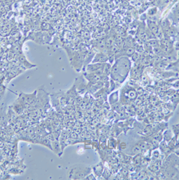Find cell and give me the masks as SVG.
<instances>
[{
  "label": "cell",
  "instance_id": "1",
  "mask_svg": "<svg viewBox=\"0 0 179 180\" xmlns=\"http://www.w3.org/2000/svg\"><path fill=\"white\" fill-rule=\"evenodd\" d=\"M92 169L83 165H75L69 167L68 171V178L69 179H84L91 173Z\"/></svg>",
  "mask_w": 179,
  "mask_h": 180
},
{
  "label": "cell",
  "instance_id": "2",
  "mask_svg": "<svg viewBox=\"0 0 179 180\" xmlns=\"http://www.w3.org/2000/svg\"><path fill=\"white\" fill-rule=\"evenodd\" d=\"M19 99L20 101L23 102L24 104L30 105L32 106H35V105L37 104L38 102V97L36 96V91L33 94H20V96Z\"/></svg>",
  "mask_w": 179,
  "mask_h": 180
},
{
  "label": "cell",
  "instance_id": "3",
  "mask_svg": "<svg viewBox=\"0 0 179 180\" xmlns=\"http://www.w3.org/2000/svg\"><path fill=\"white\" fill-rule=\"evenodd\" d=\"M92 169V171H94L95 175H96L97 177H100L102 175L103 171H104V166H103L102 163H100L98 165H95L94 167H93V168Z\"/></svg>",
  "mask_w": 179,
  "mask_h": 180
},
{
  "label": "cell",
  "instance_id": "4",
  "mask_svg": "<svg viewBox=\"0 0 179 180\" xmlns=\"http://www.w3.org/2000/svg\"><path fill=\"white\" fill-rule=\"evenodd\" d=\"M51 146H52V150L55 153H57L59 154V152H62V151H61V148H60V144L59 142V141L57 140H53V142H51Z\"/></svg>",
  "mask_w": 179,
  "mask_h": 180
},
{
  "label": "cell",
  "instance_id": "5",
  "mask_svg": "<svg viewBox=\"0 0 179 180\" xmlns=\"http://www.w3.org/2000/svg\"><path fill=\"white\" fill-rule=\"evenodd\" d=\"M163 137L165 142H169L172 138V133L171 130H167L164 133Z\"/></svg>",
  "mask_w": 179,
  "mask_h": 180
},
{
  "label": "cell",
  "instance_id": "6",
  "mask_svg": "<svg viewBox=\"0 0 179 180\" xmlns=\"http://www.w3.org/2000/svg\"><path fill=\"white\" fill-rule=\"evenodd\" d=\"M107 60V57L106 55L103 54H98L96 57H95V60L94 62H104Z\"/></svg>",
  "mask_w": 179,
  "mask_h": 180
},
{
  "label": "cell",
  "instance_id": "7",
  "mask_svg": "<svg viewBox=\"0 0 179 180\" xmlns=\"http://www.w3.org/2000/svg\"><path fill=\"white\" fill-rule=\"evenodd\" d=\"M118 100V91L112 94L109 97V101L111 105L115 104L116 102Z\"/></svg>",
  "mask_w": 179,
  "mask_h": 180
},
{
  "label": "cell",
  "instance_id": "8",
  "mask_svg": "<svg viewBox=\"0 0 179 180\" xmlns=\"http://www.w3.org/2000/svg\"><path fill=\"white\" fill-rule=\"evenodd\" d=\"M142 151L140 148V146H139V145H136L133 146L131 149V152L133 154H138L141 153Z\"/></svg>",
  "mask_w": 179,
  "mask_h": 180
},
{
  "label": "cell",
  "instance_id": "9",
  "mask_svg": "<svg viewBox=\"0 0 179 180\" xmlns=\"http://www.w3.org/2000/svg\"><path fill=\"white\" fill-rule=\"evenodd\" d=\"M172 131H173V134H174V136H178L179 134V124H175V125L172 126Z\"/></svg>",
  "mask_w": 179,
  "mask_h": 180
},
{
  "label": "cell",
  "instance_id": "10",
  "mask_svg": "<svg viewBox=\"0 0 179 180\" xmlns=\"http://www.w3.org/2000/svg\"><path fill=\"white\" fill-rule=\"evenodd\" d=\"M139 146H140L142 151H144L147 149V144L145 142H141L139 144H138Z\"/></svg>",
  "mask_w": 179,
  "mask_h": 180
},
{
  "label": "cell",
  "instance_id": "11",
  "mask_svg": "<svg viewBox=\"0 0 179 180\" xmlns=\"http://www.w3.org/2000/svg\"><path fill=\"white\" fill-rule=\"evenodd\" d=\"M136 96V93L135 91H130L129 93V97L130 99H135Z\"/></svg>",
  "mask_w": 179,
  "mask_h": 180
},
{
  "label": "cell",
  "instance_id": "12",
  "mask_svg": "<svg viewBox=\"0 0 179 180\" xmlns=\"http://www.w3.org/2000/svg\"><path fill=\"white\" fill-rule=\"evenodd\" d=\"M84 179H96V178H95V176L93 175V174L90 173Z\"/></svg>",
  "mask_w": 179,
  "mask_h": 180
}]
</instances>
